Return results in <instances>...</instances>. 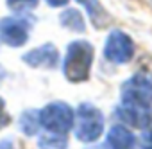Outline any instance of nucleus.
<instances>
[{
    "mask_svg": "<svg viewBox=\"0 0 152 149\" xmlns=\"http://www.w3.org/2000/svg\"><path fill=\"white\" fill-rule=\"evenodd\" d=\"M38 117H39V126H43L50 133H59V135H66L72 129L75 119L73 110L63 101L47 104L43 110L38 111Z\"/></svg>",
    "mask_w": 152,
    "mask_h": 149,
    "instance_id": "obj_3",
    "label": "nucleus"
},
{
    "mask_svg": "<svg viewBox=\"0 0 152 149\" xmlns=\"http://www.w3.org/2000/svg\"><path fill=\"white\" fill-rule=\"evenodd\" d=\"M122 103L152 108V81L143 74H134L120 88Z\"/></svg>",
    "mask_w": 152,
    "mask_h": 149,
    "instance_id": "obj_4",
    "label": "nucleus"
},
{
    "mask_svg": "<svg viewBox=\"0 0 152 149\" xmlns=\"http://www.w3.org/2000/svg\"><path fill=\"white\" fill-rule=\"evenodd\" d=\"M93 45L86 40H75L68 45L63 61V74L70 83H84L93 65Z\"/></svg>",
    "mask_w": 152,
    "mask_h": 149,
    "instance_id": "obj_1",
    "label": "nucleus"
},
{
    "mask_svg": "<svg viewBox=\"0 0 152 149\" xmlns=\"http://www.w3.org/2000/svg\"><path fill=\"white\" fill-rule=\"evenodd\" d=\"M38 0H7V7L15 13H29L36 9Z\"/></svg>",
    "mask_w": 152,
    "mask_h": 149,
    "instance_id": "obj_14",
    "label": "nucleus"
},
{
    "mask_svg": "<svg viewBox=\"0 0 152 149\" xmlns=\"http://www.w3.org/2000/svg\"><path fill=\"white\" fill-rule=\"evenodd\" d=\"M59 24L72 31V32H84L86 31V22L83 18V15L77 9H66L59 15Z\"/></svg>",
    "mask_w": 152,
    "mask_h": 149,
    "instance_id": "obj_11",
    "label": "nucleus"
},
{
    "mask_svg": "<svg viewBox=\"0 0 152 149\" xmlns=\"http://www.w3.org/2000/svg\"><path fill=\"white\" fill-rule=\"evenodd\" d=\"M77 2L86 9V13H88L90 20H91V24H93L97 29H106V27L113 22L111 15L106 11V7L99 2V0H77Z\"/></svg>",
    "mask_w": 152,
    "mask_h": 149,
    "instance_id": "obj_10",
    "label": "nucleus"
},
{
    "mask_svg": "<svg viewBox=\"0 0 152 149\" xmlns=\"http://www.w3.org/2000/svg\"><path fill=\"white\" fill-rule=\"evenodd\" d=\"M115 115L122 122H125L132 128H140V129H145L147 126L152 124V108H143V106L122 103L120 106H116Z\"/></svg>",
    "mask_w": 152,
    "mask_h": 149,
    "instance_id": "obj_8",
    "label": "nucleus"
},
{
    "mask_svg": "<svg viewBox=\"0 0 152 149\" xmlns=\"http://www.w3.org/2000/svg\"><path fill=\"white\" fill-rule=\"evenodd\" d=\"M104 149H138L136 136L122 124H116L109 129L106 136Z\"/></svg>",
    "mask_w": 152,
    "mask_h": 149,
    "instance_id": "obj_9",
    "label": "nucleus"
},
{
    "mask_svg": "<svg viewBox=\"0 0 152 149\" xmlns=\"http://www.w3.org/2000/svg\"><path fill=\"white\" fill-rule=\"evenodd\" d=\"M104 56L107 61L116 63V65L129 63L134 56V41L124 31H113L106 40Z\"/></svg>",
    "mask_w": 152,
    "mask_h": 149,
    "instance_id": "obj_5",
    "label": "nucleus"
},
{
    "mask_svg": "<svg viewBox=\"0 0 152 149\" xmlns=\"http://www.w3.org/2000/svg\"><path fill=\"white\" fill-rule=\"evenodd\" d=\"M141 149H152V124L147 126L141 133Z\"/></svg>",
    "mask_w": 152,
    "mask_h": 149,
    "instance_id": "obj_15",
    "label": "nucleus"
},
{
    "mask_svg": "<svg viewBox=\"0 0 152 149\" xmlns=\"http://www.w3.org/2000/svg\"><path fill=\"white\" fill-rule=\"evenodd\" d=\"M6 77V70H4V66H0V81H2Z\"/></svg>",
    "mask_w": 152,
    "mask_h": 149,
    "instance_id": "obj_19",
    "label": "nucleus"
},
{
    "mask_svg": "<svg viewBox=\"0 0 152 149\" xmlns=\"http://www.w3.org/2000/svg\"><path fill=\"white\" fill-rule=\"evenodd\" d=\"M20 129L27 136H32V135L38 133V129H39V117H38L36 110H27V111L22 113V117H20Z\"/></svg>",
    "mask_w": 152,
    "mask_h": 149,
    "instance_id": "obj_12",
    "label": "nucleus"
},
{
    "mask_svg": "<svg viewBox=\"0 0 152 149\" xmlns=\"http://www.w3.org/2000/svg\"><path fill=\"white\" fill-rule=\"evenodd\" d=\"M9 122H11V117H9V113L6 111V103H4V99L0 97V129H4Z\"/></svg>",
    "mask_w": 152,
    "mask_h": 149,
    "instance_id": "obj_16",
    "label": "nucleus"
},
{
    "mask_svg": "<svg viewBox=\"0 0 152 149\" xmlns=\"http://www.w3.org/2000/svg\"><path fill=\"white\" fill-rule=\"evenodd\" d=\"M0 149H15V144L11 138H4L0 140Z\"/></svg>",
    "mask_w": 152,
    "mask_h": 149,
    "instance_id": "obj_18",
    "label": "nucleus"
},
{
    "mask_svg": "<svg viewBox=\"0 0 152 149\" xmlns=\"http://www.w3.org/2000/svg\"><path fill=\"white\" fill-rule=\"evenodd\" d=\"M23 63L32 66V68H56L59 65V50L52 45V43H45L39 45L29 52L23 54Z\"/></svg>",
    "mask_w": 152,
    "mask_h": 149,
    "instance_id": "obj_7",
    "label": "nucleus"
},
{
    "mask_svg": "<svg viewBox=\"0 0 152 149\" xmlns=\"http://www.w3.org/2000/svg\"><path fill=\"white\" fill-rule=\"evenodd\" d=\"M70 2V0H47V4L50 6V7H63V6H66Z\"/></svg>",
    "mask_w": 152,
    "mask_h": 149,
    "instance_id": "obj_17",
    "label": "nucleus"
},
{
    "mask_svg": "<svg viewBox=\"0 0 152 149\" xmlns=\"http://www.w3.org/2000/svg\"><path fill=\"white\" fill-rule=\"evenodd\" d=\"M32 24L27 18H0V41L9 47H22L29 41Z\"/></svg>",
    "mask_w": 152,
    "mask_h": 149,
    "instance_id": "obj_6",
    "label": "nucleus"
},
{
    "mask_svg": "<svg viewBox=\"0 0 152 149\" xmlns=\"http://www.w3.org/2000/svg\"><path fill=\"white\" fill-rule=\"evenodd\" d=\"M39 149H68V140L66 135L52 133V135H43L38 140Z\"/></svg>",
    "mask_w": 152,
    "mask_h": 149,
    "instance_id": "obj_13",
    "label": "nucleus"
},
{
    "mask_svg": "<svg viewBox=\"0 0 152 149\" xmlns=\"http://www.w3.org/2000/svg\"><path fill=\"white\" fill-rule=\"evenodd\" d=\"M102 131H104L102 111L90 103L79 104V108H77V128H75L77 140H81L84 144L95 142L97 138H100Z\"/></svg>",
    "mask_w": 152,
    "mask_h": 149,
    "instance_id": "obj_2",
    "label": "nucleus"
}]
</instances>
